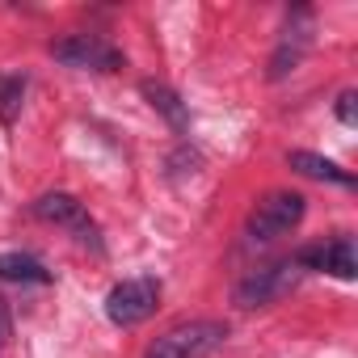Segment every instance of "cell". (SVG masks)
I'll use <instances>...</instances> for the list:
<instances>
[{"mask_svg": "<svg viewBox=\"0 0 358 358\" xmlns=\"http://www.w3.org/2000/svg\"><path fill=\"white\" fill-rule=\"evenodd\" d=\"M295 266L308 274H333L341 282L358 278V249H354V236H333V241H320V245H303L295 253Z\"/></svg>", "mask_w": 358, "mask_h": 358, "instance_id": "52a82bcc", "label": "cell"}, {"mask_svg": "<svg viewBox=\"0 0 358 358\" xmlns=\"http://www.w3.org/2000/svg\"><path fill=\"white\" fill-rule=\"evenodd\" d=\"M299 274H303V270L295 266V257H282V262L257 266V270H249V274L236 282L232 299H236V308H266V303L282 299V295L299 282Z\"/></svg>", "mask_w": 358, "mask_h": 358, "instance_id": "277c9868", "label": "cell"}, {"mask_svg": "<svg viewBox=\"0 0 358 358\" xmlns=\"http://www.w3.org/2000/svg\"><path fill=\"white\" fill-rule=\"evenodd\" d=\"M308 47H312V9H308V5H299V9H291V13H287V26H282L278 47H274V55H270V80L291 76V72L303 64Z\"/></svg>", "mask_w": 358, "mask_h": 358, "instance_id": "ba28073f", "label": "cell"}, {"mask_svg": "<svg viewBox=\"0 0 358 358\" xmlns=\"http://www.w3.org/2000/svg\"><path fill=\"white\" fill-rule=\"evenodd\" d=\"M139 93L148 97V106L177 131V135H190V110H186V101L177 97L169 85H160V80H143L139 85Z\"/></svg>", "mask_w": 358, "mask_h": 358, "instance_id": "9c48e42d", "label": "cell"}, {"mask_svg": "<svg viewBox=\"0 0 358 358\" xmlns=\"http://www.w3.org/2000/svg\"><path fill=\"white\" fill-rule=\"evenodd\" d=\"M287 164L295 169V173H303V177H312V182H333V186H354V173L350 169H341L337 160H329V156H316V152H303V148H295V152H287Z\"/></svg>", "mask_w": 358, "mask_h": 358, "instance_id": "30bf717a", "label": "cell"}, {"mask_svg": "<svg viewBox=\"0 0 358 358\" xmlns=\"http://www.w3.org/2000/svg\"><path fill=\"white\" fill-rule=\"evenodd\" d=\"M26 76L22 72H0V122L13 127L17 114H22V101H26Z\"/></svg>", "mask_w": 358, "mask_h": 358, "instance_id": "7c38bea8", "label": "cell"}, {"mask_svg": "<svg viewBox=\"0 0 358 358\" xmlns=\"http://www.w3.org/2000/svg\"><path fill=\"white\" fill-rule=\"evenodd\" d=\"M156 308H160V278H152V274L122 278V282H114L110 295H106V316H110V324H118V329L143 324Z\"/></svg>", "mask_w": 358, "mask_h": 358, "instance_id": "3957f363", "label": "cell"}, {"mask_svg": "<svg viewBox=\"0 0 358 358\" xmlns=\"http://www.w3.org/2000/svg\"><path fill=\"white\" fill-rule=\"evenodd\" d=\"M224 341H228V320L199 316V320H182V324L164 329L160 337H152L143 358H211L215 350H224Z\"/></svg>", "mask_w": 358, "mask_h": 358, "instance_id": "6da1fadb", "label": "cell"}, {"mask_svg": "<svg viewBox=\"0 0 358 358\" xmlns=\"http://www.w3.org/2000/svg\"><path fill=\"white\" fill-rule=\"evenodd\" d=\"M308 215V199L295 190H274L266 199H257V207L245 220V236L253 245H270L278 236H287L291 228H299V220Z\"/></svg>", "mask_w": 358, "mask_h": 358, "instance_id": "7a4b0ae2", "label": "cell"}, {"mask_svg": "<svg viewBox=\"0 0 358 358\" xmlns=\"http://www.w3.org/2000/svg\"><path fill=\"white\" fill-rule=\"evenodd\" d=\"M0 278L5 282H26V287H43L51 282V270L30 257V253H0Z\"/></svg>", "mask_w": 358, "mask_h": 358, "instance_id": "8fae6325", "label": "cell"}, {"mask_svg": "<svg viewBox=\"0 0 358 358\" xmlns=\"http://www.w3.org/2000/svg\"><path fill=\"white\" fill-rule=\"evenodd\" d=\"M51 59L64 68H76V72H118L127 64V55L97 34H68V38L51 43Z\"/></svg>", "mask_w": 358, "mask_h": 358, "instance_id": "8992f818", "label": "cell"}, {"mask_svg": "<svg viewBox=\"0 0 358 358\" xmlns=\"http://www.w3.org/2000/svg\"><path fill=\"white\" fill-rule=\"evenodd\" d=\"M0 350H5V345H0Z\"/></svg>", "mask_w": 358, "mask_h": 358, "instance_id": "5bb4252c", "label": "cell"}, {"mask_svg": "<svg viewBox=\"0 0 358 358\" xmlns=\"http://www.w3.org/2000/svg\"><path fill=\"white\" fill-rule=\"evenodd\" d=\"M34 220H43V224H55V228H68L80 245H89L93 253H101L106 245H101V232H97V224H93V215L85 211V203L80 199H72V194H64V190H51V194H43V199H34Z\"/></svg>", "mask_w": 358, "mask_h": 358, "instance_id": "5b68a950", "label": "cell"}, {"mask_svg": "<svg viewBox=\"0 0 358 358\" xmlns=\"http://www.w3.org/2000/svg\"><path fill=\"white\" fill-rule=\"evenodd\" d=\"M337 118H341L345 127L358 122V93H354V89H345V93L337 97Z\"/></svg>", "mask_w": 358, "mask_h": 358, "instance_id": "4fadbf2b", "label": "cell"}]
</instances>
